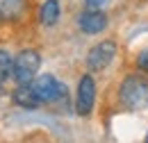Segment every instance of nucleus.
<instances>
[{"mask_svg":"<svg viewBox=\"0 0 148 143\" xmlns=\"http://www.w3.org/2000/svg\"><path fill=\"white\" fill-rule=\"evenodd\" d=\"M119 102L130 111L144 109L148 105V80L139 73L128 75L119 86Z\"/></svg>","mask_w":148,"mask_h":143,"instance_id":"obj_1","label":"nucleus"},{"mask_svg":"<svg viewBox=\"0 0 148 143\" xmlns=\"http://www.w3.org/2000/svg\"><path fill=\"white\" fill-rule=\"evenodd\" d=\"M30 89L37 95L39 105H53V102L62 100L69 93L66 84H62L55 75H39V77H34L30 82Z\"/></svg>","mask_w":148,"mask_h":143,"instance_id":"obj_2","label":"nucleus"},{"mask_svg":"<svg viewBox=\"0 0 148 143\" xmlns=\"http://www.w3.org/2000/svg\"><path fill=\"white\" fill-rule=\"evenodd\" d=\"M41 66V54L37 50H21L14 57V66H12V80L16 84H30L39 73Z\"/></svg>","mask_w":148,"mask_h":143,"instance_id":"obj_3","label":"nucleus"},{"mask_svg":"<svg viewBox=\"0 0 148 143\" xmlns=\"http://www.w3.org/2000/svg\"><path fill=\"white\" fill-rule=\"evenodd\" d=\"M114 57H116V43H114V41H100V43H96L91 50H89V54H87V68L91 73L105 71L112 61H114Z\"/></svg>","mask_w":148,"mask_h":143,"instance_id":"obj_4","label":"nucleus"},{"mask_svg":"<svg viewBox=\"0 0 148 143\" xmlns=\"http://www.w3.org/2000/svg\"><path fill=\"white\" fill-rule=\"evenodd\" d=\"M93 105H96V82L87 73L77 82V93H75V111H77V116H89Z\"/></svg>","mask_w":148,"mask_h":143,"instance_id":"obj_5","label":"nucleus"},{"mask_svg":"<svg viewBox=\"0 0 148 143\" xmlns=\"http://www.w3.org/2000/svg\"><path fill=\"white\" fill-rule=\"evenodd\" d=\"M77 27L84 34H100L107 27V14L100 12V7H89L77 16Z\"/></svg>","mask_w":148,"mask_h":143,"instance_id":"obj_6","label":"nucleus"},{"mask_svg":"<svg viewBox=\"0 0 148 143\" xmlns=\"http://www.w3.org/2000/svg\"><path fill=\"white\" fill-rule=\"evenodd\" d=\"M59 14H62V9H59L57 0H43L39 5V20L46 27H55L57 20H59Z\"/></svg>","mask_w":148,"mask_h":143,"instance_id":"obj_7","label":"nucleus"},{"mask_svg":"<svg viewBox=\"0 0 148 143\" xmlns=\"http://www.w3.org/2000/svg\"><path fill=\"white\" fill-rule=\"evenodd\" d=\"M14 102L18 105V107H23V109H37V107H41L39 105V100H37V95L32 93V89H30V84H18V89L14 91Z\"/></svg>","mask_w":148,"mask_h":143,"instance_id":"obj_8","label":"nucleus"},{"mask_svg":"<svg viewBox=\"0 0 148 143\" xmlns=\"http://www.w3.org/2000/svg\"><path fill=\"white\" fill-rule=\"evenodd\" d=\"M23 12V0H0V18L2 20H14Z\"/></svg>","mask_w":148,"mask_h":143,"instance_id":"obj_9","label":"nucleus"},{"mask_svg":"<svg viewBox=\"0 0 148 143\" xmlns=\"http://www.w3.org/2000/svg\"><path fill=\"white\" fill-rule=\"evenodd\" d=\"M12 66H14V57L7 52V50H0V89L12 77Z\"/></svg>","mask_w":148,"mask_h":143,"instance_id":"obj_10","label":"nucleus"},{"mask_svg":"<svg viewBox=\"0 0 148 143\" xmlns=\"http://www.w3.org/2000/svg\"><path fill=\"white\" fill-rule=\"evenodd\" d=\"M137 68L141 73H148V48H144L141 52L137 54Z\"/></svg>","mask_w":148,"mask_h":143,"instance_id":"obj_11","label":"nucleus"},{"mask_svg":"<svg viewBox=\"0 0 148 143\" xmlns=\"http://www.w3.org/2000/svg\"><path fill=\"white\" fill-rule=\"evenodd\" d=\"M87 2V7H103L107 0H84Z\"/></svg>","mask_w":148,"mask_h":143,"instance_id":"obj_12","label":"nucleus"},{"mask_svg":"<svg viewBox=\"0 0 148 143\" xmlns=\"http://www.w3.org/2000/svg\"><path fill=\"white\" fill-rule=\"evenodd\" d=\"M146 141H148V134H146Z\"/></svg>","mask_w":148,"mask_h":143,"instance_id":"obj_13","label":"nucleus"},{"mask_svg":"<svg viewBox=\"0 0 148 143\" xmlns=\"http://www.w3.org/2000/svg\"><path fill=\"white\" fill-rule=\"evenodd\" d=\"M0 20H2V18H0Z\"/></svg>","mask_w":148,"mask_h":143,"instance_id":"obj_14","label":"nucleus"}]
</instances>
